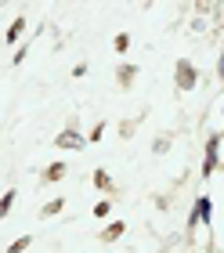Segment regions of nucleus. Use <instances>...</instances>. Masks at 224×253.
I'll list each match as a JSON object with an SVG mask.
<instances>
[{
	"mask_svg": "<svg viewBox=\"0 0 224 253\" xmlns=\"http://www.w3.org/2000/svg\"><path fill=\"white\" fill-rule=\"evenodd\" d=\"M11 199H15V192H7V195H4V199H0V217H4V213L11 210Z\"/></svg>",
	"mask_w": 224,
	"mask_h": 253,
	"instance_id": "nucleus-3",
	"label": "nucleus"
},
{
	"mask_svg": "<svg viewBox=\"0 0 224 253\" xmlns=\"http://www.w3.org/2000/svg\"><path fill=\"white\" fill-rule=\"evenodd\" d=\"M58 145H65V148H73V145H80V137H76L73 130H65L62 137H58Z\"/></svg>",
	"mask_w": 224,
	"mask_h": 253,
	"instance_id": "nucleus-1",
	"label": "nucleus"
},
{
	"mask_svg": "<svg viewBox=\"0 0 224 253\" xmlns=\"http://www.w3.org/2000/svg\"><path fill=\"white\" fill-rule=\"evenodd\" d=\"M26 246H29V239H26V235H22V239H15V243H11V246H7V253H22V250H26Z\"/></svg>",
	"mask_w": 224,
	"mask_h": 253,
	"instance_id": "nucleus-2",
	"label": "nucleus"
}]
</instances>
